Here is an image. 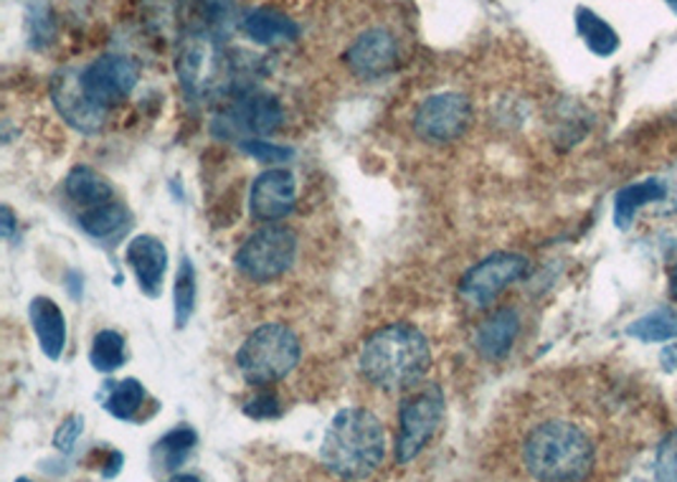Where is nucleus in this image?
I'll return each instance as SVG.
<instances>
[{
  "label": "nucleus",
  "instance_id": "obj_32",
  "mask_svg": "<svg viewBox=\"0 0 677 482\" xmlns=\"http://www.w3.org/2000/svg\"><path fill=\"white\" fill-rule=\"evenodd\" d=\"M28 30H30V41H34V46H44L46 41H51L49 38L51 21H49V13L41 11V5L28 13Z\"/></svg>",
  "mask_w": 677,
  "mask_h": 482
},
{
  "label": "nucleus",
  "instance_id": "obj_8",
  "mask_svg": "<svg viewBox=\"0 0 677 482\" xmlns=\"http://www.w3.org/2000/svg\"><path fill=\"white\" fill-rule=\"evenodd\" d=\"M469 122H472L469 99L465 95H457V91H444V95L429 97L419 107L417 118H414V129H417L421 140L444 145L459 140L467 133Z\"/></svg>",
  "mask_w": 677,
  "mask_h": 482
},
{
  "label": "nucleus",
  "instance_id": "obj_38",
  "mask_svg": "<svg viewBox=\"0 0 677 482\" xmlns=\"http://www.w3.org/2000/svg\"><path fill=\"white\" fill-rule=\"evenodd\" d=\"M667 3H670V5H673V11L677 13V0H667Z\"/></svg>",
  "mask_w": 677,
  "mask_h": 482
},
{
  "label": "nucleus",
  "instance_id": "obj_11",
  "mask_svg": "<svg viewBox=\"0 0 677 482\" xmlns=\"http://www.w3.org/2000/svg\"><path fill=\"white\" fill-rule=\"evenodd\" d=\"M51 97H53V104H57L59 114L66 120V125H72L74 129H79V133L84 135H95L102 129L104 118H107V107L91 102V99L84 95L79 74L61 72L53 76Z\"/></svg>",
  "mask_w": 677,
  "mask_h": 482
},
{
  "label": "nucleus",
  "instance_id": "obj_16",
  "mask_svg": "<svg viewBox=\"0 0 677 482\" xmlns=\"http://www.w3.org/2000/svg\"><path fill=\"white\" fill-rule=\"evenodd\" d=\"M30 325H34V333L38 338V346L51 361H57L64 354L66 348V318L64 312L51 297H34L28 308Z\"/></svg>",
  "mask_w": 677,
  "mask_h": 482
},
{
  "label": "nucleus",
  "instance_id": "obj_20",
  "mask_svg": "<svg viewBox=\"0 0 677 482\" xmlns=\"http://www.w3.org/2000/svg\"><path fill=\"white\" fill-rule=\"evenodd\" d=\"M667 194L665 183L657 178L632 183V186L621 188L617 196H614V224L619 228H629L637 213H640L644 206L663 201Z\"/></svg>",
  "mask_w": 677,
  "mask_h": 482
},
{
  "label": "nucleus",
  "instance_id": "obj_26",
  "mask_svg": "<svg viewBox=\"0 0 677 482\" xmlns=\"http://www.w3.org/2000/svg\"><path fill=\"white\" fill-rule=\"evenodd\" d=\"M125 338L118 331H99L91 343L89 361L99 373H112L125 363Z\"/></svg>",
  "mask_w": 677,
  "mask_h": 482
},
{
  "label": "nucleus",
  "instance_id": "obj_7",
  "mask_svg": "<svg viewBox=\"0 0 677 482\" xmlns=\"http://www.w3.org/2000/svg\"><path fill=\"white\" fill-rule=\"evenodd\" d=\"M528 274V259L510 251H500L482 262H477L472 270H467L459 282L461 300L472 308H488L505 293L507 287L522 280Z\"/></svg>",
  "mask_w": 677,
  "mask_h": 482
},
{
  "label": "nucleus",
  "instance_id": "obj_17",
  "mask_svg": "<svg viewBox=\"0 0 677 482\" xmlns=\"http://www.w3.org/2000/svg\"><path fill=\"white\" fill-rule=\"evenodd\" d=\"M242 30L251 38L254 44H284V41H295L299 38V26L295 18L284 15L274 8H257V11H249L242 21Z\"/></svg>",
  "mask_w": 677,
  "mask_h": 482
},
{
  "label": "nucleus",
  "instance_id": "obj_10",
  "mask_svg": "<svg viewBox=\"0 0 677 482\" xmlns=\"http://www.w3.org/2000/svg\"><path fill=\"white\" fill-rule=\"evenodd\" d=\"M137 79H140V72L125 57H102L91 61L79 74L84 95L102 107L118 104L130 97V91L137 87Z\"/></svg>",
  "mask_w": 677,
  "mask_h": 482
},
{
  "label": "nucleus",
  "instance_id": "obj_35",
  "mask_svg": "<svg viewBox=\"0 0 677 482\" xmlns=\"http://www.w3.org/2000/svg\"><path fill=\"white\" fill-rule=\"evenodd\" d=\"M13 228H15L13 211L8 209V206H3V236H5V239H11V236H13Z\"/></svg>",
  "mask_w": 677,
  "mask_h": 482
},
{
  "label": "nucleus",
  "instance_id": "obj_19",
  "mask_svg": "<svg viewBox=\"0 0 677 482\" xmlns=\"http://www.w3.org/2000/svg\"><path fill=\"white\" fill-rule=\"evenodd\" d=\"M213 49L206 38H190L186 44V49L181 51L179 57V76L183 89L188 95H201V91L209 87V76H211V64H213Z\"/></svg>",
  "mask_w": 677,
  "mask_h": 482
},
{
  "label": "nucleus",
  "instance_id": "obj_36",
  "mask_svg": "<svg viewBox=\"0 0 677 482\" xmlns=\"http://www.w3.org/2000/svg\"><path fill=\"white\" fill-rule=\"evenodd\" d=\"M670 295L677 300V264L673 267V272H670Z\"/></svg>",
  "mask_w": 677,
  "mask_h": 482
},
{
  "label": "nucleus",
  "instance_id": "obj_14",
  "mask_svg": "<svg viewBox=\"0 0 677 482\" xmlns=\"http://www.w3.org/2000/svg\"><path fill=\"white\" fill-rule=\"evenodd\" d=\"M127 262L135 270L137 285L148 297H158L163 289V277L168 270V251L163 242L156 236H135L127 247Z\"/></svg>",
  "mask_w": 677,
  "mask_h": 482
},
{
  "label": "nucleus",
  "instance_id": "obj_21",
  "mask_svg": "<svg viewBox=\"0 0 677 482\" xmlns=\"http://www.w3.org/2000/svg\"><path fill=\"white\" fill-rule=\"evenodd\" d=\"M148 401V392L137 379L110 381L102 392V404L114 419L120 422H135L140 417V409Z\"/></svg>",
  "mask_w": 677,
  "mask_h": 482
},
{
  "label": "nucleus",
  "instance_id": "obj_25",
  "mask_svg": "<svg viewBox=\"0 0 677 482\" xmlns=\"http://www.w3.org/2000/svg\"><path fill=\"white\" fill-rule=\"evenodd\" d=\"M629 335L642 343H665L677 338V316L670 308L652 310L629 325Z\"/></svg>",
  "mask_w": 677,
  "mask_h": 482
},
{
  "label": "nucleus",
  "instance_id": "obj_15",
  "mask_svg": "<svg viewBox=\"0 0 677 482\" xmlns=\"http://www.w3.org/2000/svg\"><path fill=\"white\" fill-rule=\"evenodd\" d=\"M518 333H520L518 312L513 308H500L477 327L475 348L480 350L482 358H488V361H500V358L510 354Z\"/></svg>",
  "mask_w": 677,
  "mask_h": 482
},
{
  "label": "nucleus",
  "instance_id": "obj_3",
  "mask_svg": "<svg viewBox=\"0 0 677 482\" xmlns=\"http://www.w3.org/2000/svg\"><path fill=\"white\" fill-rule=\"evenodd\" d=\"M522 465L538 482H583L594 472V442L579 424L549 419L522 440Z\"/></svg>",
  "mask_w": 677,
  "mask_h": 482
},
{
  "label": "nucleus",
  "instance_id": "obj_39",
  "mask_svg": "<svg viewBox=\"0 0 677 482\" xmlns=\"http://www.w3.org/2000/svg\"><path fill=\"white\" fill-rule=\"evenodd\" d=\"M15 482H30V480H28V478H19Z\"/></svg>",
  "mask_w": 677,
  "mask_h": 482
},
{
  "label": "nucleus",
  "instance_id": "obj_23",
  "mask_svg": "<svg viewBox=\"0 0 677 482\" xmlns=\"http://www.w3.org/2000/svg\"><path fill=\"white\" fill-rule=\"evenodd\" d=\"M576 30L596 57H612L619 49V34L606 23L602 15H596L591 8H576Z\"/></svg>",
  "mask_w": 677,
  "mask_h": 482
},
{
  "label": "nucleus",
  "instance_id": "obj_2",
  "mask_svg": "<svg viewBox=\"0 0 677 482\" xmlns=\"http://www.w3.org/2000/svg\"><path fill=\"white\" fill-rule=\"evenodd\" d=\"M432 348L427 335L409 323H394L371 333L360 350V373L383 392H406L427 376Z\"/></svg>",
  "mask_w": 677,
  "mask_h": 482
},
{
  "label": "nucleus",
  "instance_id": "obj_29",
  "mask_svg": "<svg viewBox=\"0 0 677 482\" xmlns=\"http://www.w3.org/2000/svg\"><path fill=\"white\" fill-rule=\"evenodd\" d=\"M242 150L246 156H251L254 160H261V163H284V160L292 158V150L284 148V145H274L269 140H246L242 143Z\"/></svg>",
  "mask_w": 677,
  "mask_h": 482
},
{
  "label": "nucleus",
  "instance_id": "obj_18",
  "mask_svg": "<svg viewBox=\"0 0 677 482\" xmlns=\"http://www.w3.org/2000/svg\"><path fill=\"white\" fill-rule=\"evenodd\" d=\"M79 224L84 232H87L89 236H95V239L114 244L130 232V226H133V217H130V211L122 203L107 201V203L91 206V209L84 211Z\"/></svg>",
  "mask_w": 677,
  "mask_h": 482
},
{
  "label": "nucleus",
  "instance_id": "obj_24",
  "mask_svg": "<svg viewBox=\"0 0 677 482\" xmlns=\"http://www.w3.org/2000/svg\"><path fill=\"white\" fill-rule=\"evenodd\" d=\"M198 445V434L194 427H175V430H171L165 434V437H160L158 447H156V457L160 460V468L163 470H179L183 462H186V457L194 453V447Z\"/></svg>",
  "mask_w": 677,
  "mask_h": 482
},
{
  "label": "nucleus",
  "instance_id": "obj_9",
  "mask_svg": "<svg viewBox=\"0 0 677 482\" xmlns=\"http://www.w3.org/2000/svg\"><path fill=\"white\" fill-rule=\"evenodd\" d=\"M282 122L284 110L280 99L257 91V95H244L242 99H236V104L226 114H221L213 129L224 137L254 135L257 140H261V137L276 133Z\"/></svg>",
  "mask_w": 677,
  "mask_h": 482
},
{
  "label": "nucleus",
  "instance_id": "obj_30",
  "mask_svg": "<svg viewBox=\"0 0 677 482\" xmlns=\"http://www.w3.org/2000/svg\"><path fill=\"white\" fill-rule=\"evenodd\" d=\"M244 415L251 419H274L282 415V404L272 392L254 396L249 404H244Z\"/></svg>",
  "mask_w": 677,
  "mask_h": 482
},
{
  "label": "nucleus",
  "instance_id": "obj_22",
  "mask_svg": "<svg viewBox=\"0 0 677 482\" xmlns=\"http://www.w3.org/2000/svg\"><path fill=\"white\" fill-rule=\"evenodd\" d=\"M64 190L74 203L84 206V209L107 203L112 198L110 181H107L104 175H99L95 168H89V165H76L74 171L66 175Z\"/></svg>",
  "mask_w": 677,
  "mask_h": 482
},
{
  "label": "nucleus",
  "instance_id": "obj_34",
  "mask_svg": "<svg viewBox=\"0 0 677 482\" xmlns=\"http://www.w3.org/2000/svg\"><path fill=\"white\" fill-rule=\"evenodd\" d=\"M122 462H125V457H122L120 453H114V449H112V453H110V462H107V465H110V468H107V470L102 472V475H104V478H114V475H118V472L122 470Z\"/></svg>",
  "mask_w": 677,
  "mask_h": 482
},
{
  "label": "nucleus",
  "instance_id": "obj_31",
  "mask_svg": "<svg viewBox=\"0 0 677 482\" xmlns=\"http://www.w3.org/2000/svg\"><path fill=\"white\" fill-rule=\"evenodd\" d=\"M84 430V419L82 417H69L64 424L59 427L57 437H53V445H57V449H61V453H72L76 440H79V434Z\"/></svg>",
  "mask_w": 677,
  "mask_h": 482
},
{
  "label": "nucleus",
  "instance_id": "obj_33",
  "mask_svg": "<svg viewBox=\"0 0 677 482\" xmlns=\"http://www.w3.org/2000/svg\"><path fill=\"white\" fill-rule=\"evenodd\" d=\"M660 361H663V369L665 371H677V343L675 346H667L665 350H663V358H660Z\"/></svg>",
  "mask_w": 677,
  "mask_h": 482
},
{
  "label": "nucleus",
  "instance_id": "obj_5",
  "mask_svg": "<svg viewBox=\"0 0 677 482\" xmlns=\"http://www.w3.org/2000/svg\"><path fill=\"white\" fill-rule=\"evenodd\" d=\"M297 236L292 228L269 224L254 232L236 251V270L251 282H274L295 264Z\"/></svg>",
  "mask_w": 677,
  "mask_h": 482
},
{
  "label": "nucleus",
  "instance_id": "obj_4",
  "mask_svg": "<svg viewBox=\"0 0 677 482\" xmlns=\"http://www.w3.org/2000/svg\"><path fill=\"white\" fill-rule=\"evenodd\" d=\"M303 343L284 323L259 325L236 350V369L251 386H272L297 369Z\"/></svg>",
  "mask_w": 677,
  "mask_h": 482
},
{
  "label": "nucleus",
  "instance_id": "obj_37",
  "mask_svg": "<svg viewBox=\"0 0 677 482\" xmlns=\"http://www.w3.org/2000/svg\"><path fill=\"white\" fill-rule=\"evenodd\" d=\"M165 482H201V480H198L196 475H173L171 480H165Z\"/></svg>",
  "mask_w": 677,
  "mask_h": 482
},
{
  "label": "nucleus",
  "instance_id": "obj_12",
  "mask_svg": "<svg viewBox=\"0 0 677 482\" xmlns=\"http://www.w3.org/2000/svg\"><path fill=\"white\" fill-rule=\"evenodd\" d=\"M398 61V44L386 28H371L360 34L345 51V64L360 79H381Z\"/></svg>",
  "mask_w": 677,
  "mask_h": 482
},
{
  "label": "nucleus",
  "instance_id": "obj_27",
  "mask_svg": "<svg viewBox=\"0 0 677 482\" xmlns=\"http://www.w3.org/2000/svg\"><path fill=\"white\" fill-rule=\"evenodd\" d=\"M196 310V272L188 257L181 259L179 277H175V325L186 327Z\"/></svg>",
  "mask_w": 677,
  "mask_h": 482
},
{
  "label": "nucleus",
  "instance_id": "obj_28",
  "mask_svg": "<svg viewBox=\"0 0 677 482\" xmlns=\"http://www.w3.org/2000/svg\"><path fill=\"white\" fill-rule=\"evenodd\" d=\"M655 478L657 482H677V430L660 442Z\"/></svg>",
  "mask_w": 677,
  "mask_h": 482
},
{
  "label": "nucleus",
  "instance_id": "obj_13",
  "mask_svg": "<svg viewBox=\"0 0 677 482\" xmlns=\"http://www.w3.org/2000/svg\"><path fill=\"white\" fill-rule=\"evenodd\" d=\"M297 201V181L287 168H272L254 181L249 206L257 221H282Z\"/></svg>",
  "mask_w": 677,
  "mask_h": 482
},
{
  "label": "nucleus",
  "instance_id": "obj_1",
  "mask_svg": "<svg viewBox=\"0 0 677 482\" xmlns=\"http://www.w3.org/2000/svg\"><path fill=\"white\" fill-rule=\"evenodd\" d=\"M320 460L330 475L343 482L371 478L386 460V430L373 411L341 409L322 437Z\"/></svg>",
  "mask_w": 677,
  "mask_h": 482
},
{
  "label": "nucleus",
  "instance_id": "obj_6",
  "mask_svg": "<svg viewBox=\"0 0 677 482\" xmlns=\"http://www.w3.org/2000/svg\"><path fill=\"white\" fill-rule=\"evenodd\" d=\"M444 419V394L440 386H429L424 392L409 396L398 411L396 462L409 465L424 453L429 442L440 430Z\"/></svg>",
  "mask_w": 677,
  "mask_h": 482
}]
</instances>
